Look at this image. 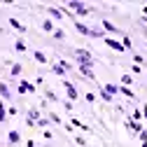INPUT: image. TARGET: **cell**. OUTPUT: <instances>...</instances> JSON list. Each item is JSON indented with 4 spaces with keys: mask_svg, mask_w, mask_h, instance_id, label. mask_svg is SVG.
I'll return each instance as SVG.
<instances>
[{
    "mask_svg": "<svg viewBox=\"0 0 147 147\" xmlns=\"http://www.w3.org/2000/svg\"><path fill=\"white\" fill-rule=\"evenodd\" d=\"M14 94H12V86L7 82H0V100H12Z\"/></svg>",
    "mask_w": 147,
    "mask_h": 147,
    "instance_id": "ba28073f",
    "label": "cell"
},
{
    "mask_svg": "<svg viewBox=\"0 0 147 147\" xmlns=\"http://www.w3.org/2000/svg\"><path fill=\"white\" fill-rule=\"evenodd\" d=\"M40 26H42V30H45V33H49V35L54 33V28H56V26H54V21L49 19V16H47V19H42V24H40Z\"/></svg>",
    "mask_w": 147,
    "mask_h": 147,
    "instance_id": "ffe728a7",
    "label": "cell"
},
{
    "mask_svg": "<svg viewBox=\"0 0 147 147\" xmlns=\"http://www.w3.org/2000/svg\"><path fill=\"white\" fill-rule=\"evenodd\" d=\"M96 98H98V96L91 94V91H86V94H84V100H86V103H96Z\"/></svg>",
    "mask_w": 147,
    "mask_h": 147,
    "instance_id": "1f68e13d",
    "label": "cell"
},
{
    "mask_svg": "<svg viewBox=\"0 0 147 147\" xmlns=\"http://www.w3.org/2000/svg\"><path fill=\"white\" fill-rule=\"evenodd\" d=\"M63 107H65V110H68V112H70V110H75V105H72V103H70V100H63Z\"/></svg>",
    "mask_w": 147,
    "mask_h": 147,
    "instance_id": "74e56055",
    "label": "cell"
},
{
    "mask_svg": "<svg viewBox=\"0 0 147 147\" xmlns=\"http://www.w3.org/2000/svg\"><path fill=\"white\" fill-rule=\"evenodd\" d=\"M100 30H107V33H112V35H119V38L124 35V30L119 26H115L110 19H100Z\"/></svg>",
    "mask_w": 147,
    "mask_h": 147,
    "instance_id": "277c9868",
    "label": "cell"
},
{
    "mask_svg": "<svg viewBox=\"0 0 147 147\" xmlns=\"http://www.w3.org/2000/svg\"><path fill=\"white\" fill-rule=\"evenodd\" d=\"M35 91H38V89H35V84H33V82H28V80H21L19 84H16V94H19V96L35 94Z\"/></svg>",
    "mask_w": 147,
    "mask_h": 147,
    "instance_id": "3957f363",
    "label": "cell"
},
{
    "mask_svg": "<svg viewBox=\"0 0 147 147\" xmlns=\"http://www.w3.org/2000/svg\"><path fill=\"white\" fill-rule=\"evenodd\" d=\"M70 56L77 61V65H91V68H94V56H91V49L75 47V49H70Z\"/></svg>",
    "mask_w": 147,
    "mask_h": 147,
    "instance_id": "6da1fadb",
    "label": "cell"
},
{
    "mask_svg": "<svg viewBox=\"0 0 147 147\" xmlns=\"http://www.w3.org/2000/svg\"><path fill=\"white\" fill-rule=\"evenodd\" d=\"M26 147H38V145H35V140H28V142H26Z\"/></svg>",
    "mask_w": 147,
    "mask_h": 147,
    "instance_id": "b9f144b4",
    "label": "cell"
},
{
    "mask_svg": "<svg viewBox=\"0 0 147 147\" xmlns=\"http://www.w3.org/2000/svg\"><path fill=\"white\" fill-rule=\"evenodd\" d=\"M140 30H142V35H145V40H147V26H140Z\"/></svg>",
    "mask_w": 147,
    "mask_h": 147,
    "instance_id": "60d3db41",
    "label": "cell"
},
{
    "mask_svg": "<svg viewBox=\"0 0 147 147\" xmlns=\"http://www.w3.org/2000/svg\"><path fill=\"white\" fill-rule=\"evenodd\" d=\"M75 142H77V145H80V147H86V140H84V138H82V136H75Z\"/></svg>",
    "mask_w": 147,
    "mask_h": 147,
    "instance_id": "d590c367",
    "label": "cell"
},
{
    "mask_svg": "<svg viewBox=\"0 0 147 147\" xmlns=\"http://www.w3.org/2000/svg\"><path fill=\"white\" fill-rule=\"evenodd\" d=\"M128 70H131L133 75H140V72H142V68H140V65H136V63H133V65H128Z\"/></svg>",
    "mask_w": 147,
    "mask_h": 147,
    "instance_id": "836d02e7",
    "label": "cell"
},
{
    "mask_svg": "<svg viewBox=\"0 0 147 147\" xmlns=\"http://www.w3.org/2000/svg\"><path fill=\"white\" fill-rule=\"evenodd\" d=\"M138 24H140V26H142V24L147 26V16H140V19H138Z\"/></svg>",
    "mask_w": 147,
    "mask_h": 147,
    "instance_id": "f35d334b",
    "label": "cell"
},
{
    "mask_svg": "<svg viewBox=\"0 0 147 147\" xmlns=\"http://www.w3.org/2000/svg\"><path fill=\"white\" fill-rule=\"evenodd\" d=\"M9 28H14V30H19V33H28V26H24L16 16H9Z\"/></svg>",
    "mask_w": 147,
    "mask_h": 147,
    "instance_id": "8fae6325",
    "label": "cell"
},
{
    "mask_svg": "<svg viewBox=\"0 0 147 147\" xmlns=\"http://www.w3.org/2000/svg\"><path fill=\"white\" fill-rule=\"evenodd\" d=\"M47 126H51V121H49L47 117H42V119H38V121H35V128H42V131H45Z\"/></svg>",
    "mask_w": 147,
    "mask_h": 147,
    "instance_id": "4316f807",
    "label": "cell"
},
{
    "mask_svg": "<svg viewBox=\"0 0 147 147\" xmlns=\"http://www.w3.org/2000/svg\"><path fill=\"white\" fill-rule=\"evenodd\" d=\"M145 47H147V40H145Z\"/></svg>",
    "mask_w": 147,
    "mask_h": 147,
    "instance_id": "ee69618b",
    "label": "cell"
},
{
    "mask_svg": "<svg viewBox=\"0 0 147 147\" xmlns=\"http://www.w3.org/2000/svg\"><path fill=\"white\" fill-rule=\"evenodd\" d=\"M140 112H142V117L147 119V105H142V110H140Z\"/></svg>",
    "mask_w": 147,
    "mask_h": 147,
    "instance_id": "ab89813d",
    "label": "cell"
},
{
    "mask_svg": "<svg viewBox=\"0 0 147 147\" xmlns=\"http://www.w3.org/2000/svg\"><path fill=\"white\" fill-rule=\"evenodd\" d=\"M26 119H30V121H38V119H42L40 107H28V110H26Z\"/></svg>",
    "mask_w": 147,
    "mask_h": 147,
    "instance_id": "5bb4252c",
    "label": "cell"
},
{
    "mask_svg": "<svg viewBox=\"0 0 147 147\" xmlns=\"http://www.w3.org/2000/svg\"><path fill=\"white\" fill-rule=\"evenodd\" d=\"M131 84H133V77L128 75V72H124L121 75V86H131Z\"/></svg>",
    "mask_w": 147,
    "mask_h": 147,
    "instance_id": "f1b7e54d",
    "label": "cell"
},
{
    "mask_svg": "<svg viewBox=\"0 0 147 147\" xmlns=\"http://www.w3.org/2000/svg\"><path fill=\"white\" fill-rule=\"evenodd\" d=\"M42 94H45V100H47V103H59V96L54 94V91H51L49 86H47V89L42 91Z\"/></svg>",
    "mask_w": 147,
    "mask_h": 147,
    "instance_id": "44dd1931",
    "label": "cell"
},
{
    "mask_svg": "<svg viewBox=\"0 0 147 147\" xmlns=\"http://www.w3.org/2000/svg\"><path fill=\"white\" fill-rule=\"evenodd\" d=\"M24 138H21V131H16V128H12V131L7 133V142L9 145H19Z\"/></svg>",
    "mask_w": 147,
    "mask_h": 147,
    "instance_id": "7c38bea8",
    "label": "cell"
},
{
    "mask_svg": "<svg viewBox=\"0 0 147 147\" xmlns=\"http://www.w3.org/2000/svg\"><path fill=\"white\" fill-rule=\"evenodd\" d=\"M61 84H63V89H65V96H68V100H70V103L80 98V91H77V86L72 84V82H68V77H65V80H61Z\"/></svg>",
    "mask_w": 147,
    "mask_h": 147,
    "instance_id": "7a4b0ae2",
    "label": "cell"
},
{
    "mask_svg": "<svg viewBox=\"0 0 147 147\" xmlns=\"http://www.w3.org/2000/svg\"><path fill=\"white\" fill-rule=\"evenodd\" d=\"M98 98H100L103 103H112V100H115V98H112V96H110V94H105V91H103V89H98Z\"/></svg>",
    "mask_w": 147,
    "mask_h": 147,
    "instance_id": "83f0119b",
    "label": "cell"
},
{
    "mask_svg": "<svg viewBox=\"0 0 147 147\" xmlns=\"http://www.w3.org/2000/svg\"><path fill=\"white\" fill-rule=\"evenodd\" d=\"M7 115H9V117H16V115H19V107L9 105V107H7Z\"/></svg>",
    "mask_w": 147,
    "mask_h": 147,
    "instance_id": "d6a6232c",
    "label": "cell"
},
{
    "mask_svg": "<svg viewBox=\"0 0 147 147\" xmlns=\"http://www.w3.org/2000/svg\"><path fill=\"white\" fill-rule=\"evenodd\" d=\"M140 147H147V142H140Z\"/></svg>",
    "mask_w": 147,
    "mask_h": 147,
    "instance_id": "7bdbcfd3",
    "label": "cell"
},
{
    "mask_svg": "<svg viewBox=\"0 0 147 147\" xmlns=\"http://www.w3.org/2000/svg\"><path fill=\"white\" fill-rule=\"evenodd\" d=\"M103 42H105V47H110V49H115V51H124L121 42H119V40H115V38H103Z\"/></svg>",
    "mask_w": 147,
    "mask_h": 147,
    "instance_id": "4fadbf2b",
    "label": "cell"
},
{
    "mask_svg": "<svg viewBox=\"0 0 147 147\" xmlns=\"http://www.w3.org/2000/svg\"><path fill=\"white\" fill-rule=\"evenodd\" d=\"M68 124H70L72 128H75V126H77V128H80V131H84V133H94V128H91V126H86V124H84L82 119H77V117H70V121H68Z\"/></svg>",
    "mask_w": 147,
    "mask_h": 147,
    "instance_id": "52a82bcc",
    "label": "cell"
},
{
    "mask_svg": "<svg viewBox=\"0 0 147 147\" xmlns=\"http://www.w3.org/2000/svg\"><path fill=\"white\" fill-rule=\"evenodd\" d=\"M51 72H54V75H59L61 80H65V75H68V70H65V68H61L59 63H51Z\"/></svg>",
    "mask_w": 147,
    "mask_h": 147,
    "instance_id": "d6986e66",
    "label": "cell"
},
{
    "mask_svg": "<svg viewBox=\"0 0 147 147\" xmlns=\"http://www.w3.org/2000/svg\"><path fill=\"white\" fill-rule=\"evenodd\" d=\"M121 47H124V51H133V42H131V38H128V33H124L121 35Z\"/></svg>",
    "mask_w": 147,
    "mask_h": 147,
    "instance_id": "ac0fdd59",
    "label": "cell"
},
{
    "mask_svg": "<svg viewBox=\"0 0 147 147\" xmlns=\"http://www.w3.org/2000/svg\"><path fill=\"white\" fill-rule=\"evenodd\" d=\"M138 138H140V142H147V128H142V131L138 133Z\"/></svg>",
    "mask_w": 147,
    "mask_h": 147,
    "instance_id": "e575fe53",
    "label": "cell"
},
{
    "mask_svg": "<svg viewBox=\"0 0 147 147\" xmlns=\"http://www.w3.org/2000/svg\"><path fill=\"white\" fill-rule=\"evenodd\" d=\"M100 89L105 91V94H110V96H112V98H115V96L119 94V86H117V84H110V82H107V84H103Z\"/></svg>",
    "mask_w": 147,
    "mask_h": 147,
    "instance_id": "e0dca14e",
    "label": "cell"
},
{
    "mask_svg": "<svg viewBox=\"0 0 147 147\" xmlns=\"http://www.w3.org/2000/svg\"><path fill=\"white\" fill-rule=\"evenodd\" d=\"M89 14H91V7L84 5V3H80V7L75 9V16H89Z\"/></svg>",
    "mask_w": 147,
    "mask_h": 147,
    "instance_id": "7402d4cb",
    "label": "cell"
},
{
    "mask_svg": "<svg viewBox=\"0 0 147 147\" xmlns=\"http://www.w3.org/2000/svg\"><path fill=\"white\" fill-rule=\"evenodd\" d=\"M42 136H45V138H47V140H54V133H51V131H49V128H45V131H42Z\"/></svg>",
    "mask_w": 147,
    "mask_h": 147,
    "instance_id": "8d00e7d4",
    "label": "cell"
},
{
    "mask_svg": "<svg viewBox=\"0 0 147 147\" xmlns=\"http://www.w3.org/2000/svg\"><path fill=\"white\" fill-rule=\"evenodd\" d=\"M9 68H12V70H9V82L14 84V80H16V77H19L21 72H24V65H21V63H12Z\"/></svg>",
    "mask_w": 147,
    "mask_h": 147,
    "instance_id": "30bf717a",
    "label": "cell"
},
{
    "mask_svg": "<svg viewBox=\"0 0 147 147\" xmlns=\"http://www.w3.org/2000/svg\"><path fill=\"white\" fill-rule=\"evenodd\" d=\"M119 94H121V96H126V98H131V100H136V98H138V96H136V91H131L128 86H119Z\"/></svg>",
    "mask_w": 147,
    "mask_h": 147,
    "instance_id": "d4e9b609",
    "label": "cell"
},
{
    "mask_svg": "<svg viewBox=\"0 0 147 147\" xmlns=\"http://www.w3.org/2000/svg\"><path fill=\"white\" fill-rule=\"evenodd\" d=\"M131 119H136V121H142V112H140V107H136L133 112H131Z\"/></svg>",
    "mask_w": 147,
    "mask_h": 147,
    "instance_id": "4dcf8cb0",
    "label": "cell"
},
{
    "mask_svg": "<svg viewBox=\"0 0 147 147\" xmlns=\"http://www.w3.org/2000/svg\"><path fill=\"white\" fill-rule=\"evenodd\" d=\"M14 51H19V54H26V51H30V49H28V45H26L24 40H14Z\"/></svg>",
    "mask_w": 147,
    "mask_h": 147,
    "instance_id": "603a6c76",
    "label": "cell"
},
{
    "mask_svg": "<svg viewBox=\"0 0 147 147\" xmlns=\"http://www.w3.org/2000/svg\"><path fill=\"white\" fill-rule=\"evenodd\" d=\"M47 119H49L54 126H61V128H63V124H65V121H63V119H61L56 112H51V110H47Z\"/></svg>",
    "mask_w": 147,
    "mask_h": 147,
    "instance_id": "2e32d148",
    "label": "cell"
},
{
    "mask_svg": "<svg viewBox=\"0 0 147 147\" xmlns=\"http://www.w3.org/2000/svg\"><path fill=\"white\" fill-rule=\"evenodd\" d=\"M30 54H33V59L38 61V63H42V65H47V63H49V56H47L45 51H38V49H30Z\"/></svg>",
    "mask_w": 147,
    "mask_h": 147,
    "instance_id": "9a60e30c",
    "label": "cell"
},
{
    "mask_svg": "<svg viewBox=\"0 0 147 147\" xmlns=\"http://www.w3.org/2000/svg\"><path fill=\"white\" fill-rule=\"evenodd\" d=\"M45 9H47V14L51 16V19H56V21H61V19H65V14L59 9V7H54V5H42Z\"/></svg>",
    "mask_w": 147,
    "mask_h": 147,
    "instance_id": "9c48e42d",
    "label": "cell"
},
{
    "mask_svg": "<svg viewBox=\"0 0 147 147\" xmlns=\"http://www.w3.org/2000/svg\"><path fill=\"white\" fill-rule=\"evenodd\" d=\"M5 121H7V103L0 100V124H5Z\"/></svg>",
    "mask_w": 147,
    "mask_h": 147,
    "instance_id": "484cf974",
    "label": "cell"
},
{
    "mask_svg": "<svg viewBox=\"0 0 147 147\" xmlns=\"http://www.w3.org/2000/svg\"><path fill=\"white\" fill-rule=\"evenodd\" d=\"M51 40L63 42V40H65V30H63V28H54V33H51Z\"/></svg>",
    "mask_w": 147,
    "mask_h": 147,
    "instance_id": "cb8c5ba5",
    "label": "cell"
},
{
    "mask_svg": "<svg viewBox=\"0 0 147 147\" xmlns=\"http://www.w3.org/2000/svg\"><path fill=\"white\" fill-rule=\"evenodd\" d=\"M77 72H80L84 80H89V82L96 80V72H94V68H91V65H77Z\"/></svg>",
    "mask_w": 147,
    "mask_h": 147,
    "instance_id": "8992f818",
    "label": "cell"
},
{
    "mask_svg": "<svg viewBox=\"0 0 147 147\" xmlns=\"http://www.w3.org/2000/svg\"><path fill=\"white\" fill-rule=\"evenodd\" d=\"M133 63H136V65H140V68H142V65H147L145 56H140V54H133Z\"/></svg>",
    "mask_w": 147,
    "mask_h": 147,
    "instance_id": "f546056e",
    "label": "cell"
},
{
    "mask_svg": "<svg viewBox=\"0 0 147 147\" xmlns=\"http://www.w3.org/2000/svg\"><path fill=\"white\" fill-rule=\"evenodd\" d=\"M124 124H126V128H128V131H131V133H136V136H138L142 128H145V126H142V121H136V119H131V117H126V119H124Z\"/></svg>",
    "mask_w": 147,
    "mask_h": 147,
    "instance_id": "5b68a950",
    "label": "cell"
}]
</instances>
